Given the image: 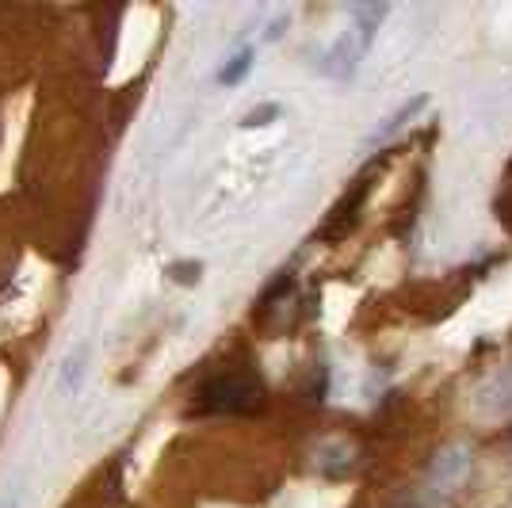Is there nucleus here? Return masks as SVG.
I'll use <instances>...</instances> for the list:
<instances>
[{
	"instance_id": "f257e3e1",
	"label": "nucleus",
	"mask_w": 512,
	"mask_h": 508,
	"mask_svg": "<svg viewBox=\"0 0 512 508\" xmlns=\"http://www.w3.org/2000/svg\"><path fill=\"white\" fill-rule=\"evenodd\" d=\"M383 16H386L383 4H379V8H356V23H352L341 39L333 43V50L325 54V73H333V77H352L360 58L367 54L371 35H375V27H379Z\"/></svg>"
},
{
	"instance_id": "f03ea898",
	"label": "nucleus",
	"mask_w": 512,
	"mask_h": 508,
	"mask_svg": "<svg viewBox=\"0 0 512 508\" xmlns=\"http://www.w3.org/2000/svg\"><path fill=\"white\" fill-rule=\"evenodd\" d=\"M260 402H264V390L249 375H218L203 386V405L214 413H256Z\"/></svg>"
},
{
	"instance_id": "7ed1b4c3",
	"label": "nucleus",
	"mask_w": 512,
	"mask_h": 508,
	"mask_svg": "<svg viewBox=\"0 0 512 508\" xmlns=\"http://www.w3.org/2000/svg\"><path fill=\"white\" fill-rule=\"evenodd\" d=\"M85 360H88L85 348H81L77 356H69V360H65L62 379H58V390H62V394H69V390H77V386H81V379H85Z\"/></svg>"
},
{
	"instance_id": "20e7f679",
	"label": "nucleus",
	"mask_w": 512,
	"mask_h": 508,
	"mask_svg": "<svg viewBox=\"0 0 512 508\" xmlns=\"http://www.w3.org/2000/svg\"><path fill=\"white\" fill-rule=\"evenodd\" d=\"M249 65H253V50H237L230 62L222 65V73H218V81L222 85H237L245 73H249Z\"/></svg>"
},
{
	"instance_id": "39448f33",
	"label": "nucleus",
	"mask_w": 512,
	"mask_h": 508,
	"mask_svg": "<svg viewBox=\"0 0 512 508\" xmlns=\"http://www.w3.org/2000/svg\"><path fill=\"white\" fill-rule=\"evenodd\" d=\"M276 115H279L276 104L256 107V111H249V115H245V127H268V119H276Z\"/></svg>"
},
{
	"instance_id": "423d86ee",
	"label": "nucleus",
	"mask_w": 512,
	"mask_h": 508,
	"mask_svg": "<svg viewBox=\"0 0 512 508\" xmlns=\"http://www.w3.org/2000/svg\"><path fill=\"white\" fill-rule=\"evenodd\" d=\"M199 272H203V264H172L169 276L176 283H199Z\"/></svg>"
},
{
	"instance_id": "0eeeda50",
	"label": "nucleus",
	"mask_w": 512,
	"mask_h": 508,
	"mask_svg": "<svg viewBox=\"0 0 512 508\" xmlns=\"http://www.w3.org/2000/svg\"><path fill=\"white\" fill-rule=\"evenodd\" d=\"M0 508H23V493L16 489V493H4L0 497Z\"/></svg>"
}]
</instances>
